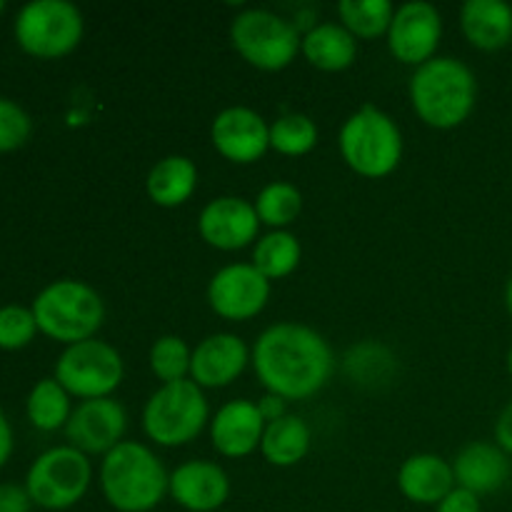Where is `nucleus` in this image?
<instances>
[{
	"instance_id": "1",
	"label": "nucleus",
	"mask_w": 512,
	"mask_h": 512,
	"mask_svg": "<svg viewBox=\"0 0 512 512\" xmlns=\"http://www.w3.org/2000/svg\"><path fill=\"white\" fill-rule=\"evenodd\" d=\"M253 368L268 393L283 400H308L333 378L335 355L318 330L275 323L255 340Z\"/></svg>"
},
{
	"instance_id": "2",
	"label": "nucleus",
	"mask_w": 512,
	"mask_h": 512,
	"mask_svg": "<svg viewBox=\"0 0 512 512\" xmlns=\"http://www.w3.org/2000/svg\"><path fill=\"white\" fill-rule=\"evenodd\" d=\"M410 103L418 118L435 130H453L470 118L478 103V78L458 58L435 55L415 68Z\"/></svg>"
},
{
	"instance_id": "3",
	"label": "nucleus",
	"mask_w": 512,
	"mask_h": 512,
	"mask_svg": "<svg viewBox=\"0 0 512 512\" xmlns=\"http://www.w3.org/2000/svg\"><path fill=\"white\" fill-rule=\"evenodd\" d=\"M170 475L143 443L123 440L100 465V490L118 512H150L168 495Z\"/></svg>"
},
{
	"instance_id": "4",
	"label": "nucleus",
	"mask_w": 512,
	"mask_h": 512,
	"mask_svg": "<svg viewBox=\"0 0 512 512\" xmlns=\"http://www.w3.org/2000/svg\"><path fill=\"white\" fill-rule=\"evenodd\" d=\"M43 335L65 348L95 338L105 320L103 298L83 280L60 278L45 285L30 305Z\"/></svg>"
},
{
	"instance_id": "5",
	"label": "nucleus",
	"mask_w": 512,
	"mask_h": 512,
	"mask_svg": "<svg viewBox=\"0 0 512 512\" xmlns=\"http://www.w3.org/2000/svg\"><path fill=\"white\" fill-rule=\"evenodd\" d=\"M340 155L360 178H388L403 160V133L385 110L363 105L340 128Z\"/></svg>"
},
{
	"instance_id": "6",
	"label": "nucleus",
	"mask_w": 512,
	"mask_h": 512,
	"mask_svg": "<svg viewBox=\"0 0 512 512\" xmlns=\"http://www.w3.org/2000/svg\"><path fill=\"white\" fill-rule=\"evenodd\" d=\"M208 423V398L190 378L160 385L143 408L145 435L163 448L193 443Z\"/></svg>"
},
{
	"instance_id": "7",
	"label": "nucleus",
	"mask_w": 512,
	"mask_h": 512,
	"mask_svg": "<svg viewBox=\"0 0 512 512\" xmlns=\"http://www.w3.org/2000/svg\"><path fill=\"white\" fill-rule=\"evenodd\" d=\"M83 13L68 0H33L15 15L13 33L20 50L40 60L65 58L83 40Z\"/></svg>"
},
{
	"instance_id": "8",
	"label": "nucleus",
	"mask_w": 512,
	"mask_h": 512,
	"mask_svg": "<svg viewBox=\"0 0 512 512\" xmlns=\"http://www.w3.org/2000/svg\"><path fill=\"white\" fill-rule=\"evenodd\" d=\"M230 40L245 63L265 73L288 68L303 45V35L290 20L263 8L243 10L230 25Z\"/></svg>"
},
{
	"instance_id": "9",
	"label": "nucleus",
	"mask_w": 512,
	"mask_h": 512,
	"mask_svg": "<svg viewBox=\"0 0 512 512\" xmlns=\"http://www.w3.org/2000/svg\"><path fill=\"white\" fill-rule=\"evenodd\" d=\"M93 480L88 455L70 445H58L33 460L25 475L33 505L43 510H68L85 498Z\"/></svg>"
},
{
	"instance_id": "10",
	"label": "nucleus",
	"mask_w": 512,
	"mask_h": 512,
	"mask_svg": "<svg viewBox=\"0 0 512 512\" xmlns=\"http://www.w3.org/2000/svg\"><path fill=\"white\" fill-rule=\"evenodd\" d=\"M125 375L123 358L110 343L98 338L68 345L55 363L53 378L80 400L110 398Z\"/></svg>"
},
{
	"instance_id": "11",
	"label": "nucleus",
	"mask_w": 512,
	"mask_h": 512,
	"mask_svg": "<svg viewBox=\"0 0 512 512\" xmlns=\"http://www.w3.org/2000/svg\"><path fill=\"white\" fill-rule=\"evenodd\" d=\"M270 300V280L253 263L220 268L208 283V303L215 315L233 323L253 320Z\"/></svg>"
},
{
	"instance_id": "12",
	"label": "nucleus",
	"mask_w": 512,
	"mask_h": 512,
	"mask_svg": "<svg viewBox=\"0 0 512 512\" xmlns=\"http://www.w3.org/2000/svg\"><path fill=\"white\" fill-rule=\"evenodd\" d=\"M443 38V15L433 3L413 0L395 8L393 23L388 28V48L403 65L420 68L438 53Z\"/></svg>"
},
{
	"instance_id": "13",
	"label": "nucleus",
	"mask_w": 512,
	"mask_h": 512,
	"mask_svg": "<svg viewBox=\"0 0 512 512\" xmlns=\"http://www.w3.org/2000/svg\"><path fill=\"white\" fill-rule=\"evenodd\" d=\"M128 430V415L125 408L113 398L83 400L70 413L65 425V438L70 448L80 450L83 455H108L110 450L123 443Z\"/></svg>"
},
{
	"instance_id": "14",
	"label": "nucleus",
	"mask_w": 512,
	"mask_h": 512,
	"mask_svg": "<svg viewBox=\"0 0 512 512\" xmlns=\"http://www.w3.org/2000/svg\"><path fill=\"white\" fill-rule=\"evenodd\" d=\"M210 140L225 160L250 165L270 150V125L255 110L233 105L215 115L210 125Z\"/></svg>"
},
{
	"instance_id": "15",
	"label": "nucleus",
	"mask_w": 512,
	"mask_h": 512,
	"mask_svg": "<svg viewBox=\"0 0 512 512\" xmlns=\"http://www.w3.org/2000/svg\"><path fill=\"white\" fill-rule=\"evenodd\" d=\"M260 218L255 205L235 195L210 200L198 218V233L215 250H243L258 238Z\"/></svg>"
},
{
	"instance_id": "16",
	"label": "nucleus",
	"mask_w": 512,
	"mask_h": 512,
	"mask_svg": "<svg viewBox=\"0 0 512 512\" xmlns=\"http://www.w3.org/2000/svg\"><path fill=\"white\" fill-rule=\"evenodd\" d=\"M253 353L243 338L233 333H215L200 340L190 358V380L198 388H228L245 373Z\"/></svg>"
},
{
	"instance_id": "17",
	"label": "nucleus",
	"mask_w": 512,
	"mask_h": 512,
	"mask_svg": "<svg viewBox=\"0 0 512 512\" xmlns=\"http://www.w3.org/2000/svg\"><path fill=\"white\" fill-rule=\"evenodd\" d=\"M168 495L188 512H215L230 498V478L218 463L188 460L170 473Z\"/></svg>"
},
{
	"instance_id": "18",
	"label": "nucleus",
	"mask_w": 512,
	"mask_h": 512,
	"mask_svg": "<svg viewBox=\"0 0 512 512\" xmlns=\"http://www.w3.org/2000/svg\"><path fill=\"white\" fill-rule=\"evenodd\" d=\"M265 420L253 400H230L210 418V443L223 458H248L263 443Z\"/></svg>"
},
{
	"instance_id": "19",
	"label": "nucleus",
	"mask_w": 512,
	"mask_h": 512,
	"mask_svg": "<svg viewBox=\"0 0 512 512\" xmlns=\"http://www.w3.org/2000/svg\"><path fill=\"white\" fill-rule=\"evenodd\" d=\"M455 485L470 490L478 498L498 493L508 485L512 475L510 455L498 443H483L475 440L458 450L453 460Z\"/></svg>"
},
{
	"instance_id": "20",
	"label": "nucleus",
	"mask_w": 512,
	"mask_h": 512,
	"mask_svg": "<svg viewBox=\"0 0 512 512\" xmlns=\"http://www.w3.org/2000/svg\"><path fill=\"white\" fill-rule=\"evenodd\" d=\"M398 488L410 503L438 505L455 488L453 463L433 453L410 455L398 470Z\"/></svg>"
},
{
	"instance_id": "21",
	"label": "nucleus",
	"mask_w": 512,
	"mask_h": 512,
	"mask_svg": "<svg viewBox=\"0 0 512 512\" xmlns=\"http://www.w3.org/2000/svg\"><path fill=\"white\" fill-rule=\"evenodd\" d=\"M460 28L478 50H503L512 40V5L505 0H468L460 8Z\"/></svg>"
},
{
	"instance_id": "22",
	"label": "nucleus",
	"mask_w": 512,
	"mask_h": 512,
	"mask_svg": "<svg viewBox=\"0 0 512 512\" xmlns=\"http://www.w3.org/2000/svg\"><path fill=\"white\" fill-rule=\"evenodd\" d=\"M300 53L313 68L325 73H340L358 58V40L340 23H318L303 35Z\"/></svg>"
},
{
	"instance_id": "23",
	"label": "nucleus",
	"mask_w": 512,
	"mask_h": 512,
	"mask_svg": "<svg viewBox=\"0 0 512 512\" xmlns=\"http://www.w3.org/2000/svg\"><path fill=\"white\" fill-rule=\"evenodd\" d=\"M198 188V168L185 155H168L150 168L145 190L160 208H178L188 203Z\"/></svg>"
},
{
	"instance_id": "24",
	"label": "nucleus",
	"mask_w": 512,
	"mask_h": 512,
	"mask_svg": "<svg viewBox=\"0 0 512 512\" xmlns=\"http://www.w3.org/2000/svg\"><path fill=\"white\" fill-rule=\"evenodd\" d=\"M310 440L313 435H310L308 423L288 413L285 418L265 425L260 453L275 468H293L310 453Z\"/></svg>"
},
{
	"instance_id": "25",
	"label": "nucleus",
	"mask_w": 512,
	"mask_h": 512,
	"mask_svg": "<svg viewBox=\"0 0 512 512\" xmlns=\"http://www.w3.org/2000/svg\"><path fill=\"white\" fill-rule=\"evenodd\" d=\"M25 413L33 428L43 430V433H55V430L68 425L70 413V395L63 385L55 378H43L33 385L25 400Z\"/></svg>"
},
{
	"instance_id": "26",
	"label": "nucleus",
	"mask_w": 512,
	"mask_h": 512,
	"mask_svg": "<svg viewBox=\"0 0 512 512\" xmlns=\"http://www.w3.org/2000/svg\"><path fill=\"white\" fill-rule=\"evenodd\" d=\"M303 258L300 240L290 230H270L258 240L253 250V265L273 283L295 273Z\"/></svg>"
},
{
	"instance_id": "27",
	"label": "nucleus",
	"mask_w": 512,
	"mask_h": 512,
	"mask_svg": "<svg viewBox=\"0 0 512 512\" xmlns=\"http://www.w3.org/2000/svg\"><path fill=\"white\" fill-rule=\"evenodd\" d=\"M395 8L388 0H340L338 18L340 25L355 40H375L388 35L393 23Z\"/></svg>"
},
{
	"instance_id": "28",
	"label": "nucleus",
	"mask_w": 512,
	"mask_h": 512,
	"mask_svg": "<svg viewBox=\"0 0 512 512\" xmlns=\"http://www.w3.org/2000/svg\"><path fill=\"white\" fill-rule=\"evenodd\" d=\"M253 205L260 223L270 225L273 230H285L290 223L298 220L300 210H303V195L293 183L275 180V183L265 185L260 190Z\"/></svg>"
},
{
	"instance_id": "29",
	"label": "nucleus",
	"mask_w": 512,
	"mask_h": 512,
	"mask_svg": "<svg viewBox=\"0 0 512 512\" xmlns=\"http://www.w3.org/2000/svg\"><path fill=\"white\" fill-rule=\"evenodd\" d=\"M318 145V125L305 113H285L270 125V148L288 158L308 155Z\"/></svg>"
},
{
	"instance_id": "30",
	"label": "nucleus",
	"mask_w": 512,
	"mask_h": 512,
	"mask_svg": "<svg viewBox=\"0 0 512 512\" xmlns=\"http://www.w3.org/2000/svg\"><path fill=\"white\" fill-rule=\"evenodd\" d=\"M190 358H193V350L180 335H160L150 348L148 360L155 378L168 385L190 378Z\"/></svg>"
},
{
	"instance_id": "31",
	"label": "nucleus",
	"mask_w": 512,
	"mask_h": 512,
	"mask_svg": "<svg viewBox=\"0 0 512 512\" xmlns=\"http://www.w3.org/2000/svg\"><path fill=\"white\" fill-rule=\"evenodd\" d=\"M33 310L25 305H3L0 308V350H23L38 335Z\"/></svg>"
},
{
	"instance_id": "32",
	"label": "nucleus",
	"mask_w": 512,
	"mask_h": 512,
	"mask_svg": "<svg viewBox=\"0 0 512 512\" xmlns=\"http://www.w3.org/2000/svg\"><path fill=\"white\" fill-rule=\"evenodd\" d=\"M33 133V120L15 100L0 98V153L23 148Z\"/></svg>"
},
{
	"instance_id": "33",
	"label": "nucleus",
	"mask_w": 512,
	"mask_h": 512,
	"mask_svg": "<svg viewBox=\"0 0 512 512\" xmlns=\"http://www.w3.org/2000/svg\"><path fill=\"white\" fill-rule=\"evenodd\" d=\"M435 512H483V505H480L478 495L455 485V488L435 505Z\"/></svg>"
},
{
	"instance_id": "34",
	"label": "nucleus",
	"mask_w": 512,
	"mask_h": 512,
	"mask_svg": "<svg viewBox=\"0 0 512 512\" xmlns=\"http://www.w3.org/2000/svg\"><path fill=\"white\" fill-rule=\"evenodd\" d=\"M33 500H30L25 485L0 483V512H30Z\"/></svg>"
},
{
	"instance_id": "35",
	"label": "nucleus",
	"mask_w": 512,
	"mask_h": 512,
	"mask_svg": "<svg viewBox=\"0 0 512 512\" xmlns=\"http://www.w3.org/2000/svg\"><path fill=\"white\" fill-rule=\"evenodd\" d=\"M495 443L512 458V400L505 405L498 420H495Z\"/></svg>"
},
{
	"instance_id": "36",
	"label": "nucleus",
	"mask_w": 512,
	"mask_h": 512,
	"mask_svg": "<svg viewBox=\"0 0 512 512\" xmlns=\"http://www.w3.org/2000/svg\"><path fill=\"white\" fill-rule=\"evenodd\" d=\"M285 403H288V400H283L280 395L265 393L263 398L258 400V410H260V415H263L265 423H275V420L285 418V415H288V410H285Z\"/></svg>"
},
{
	"instance_id": "37",
	"label": "nucleus",
	"mask_w": 512,
	"mask_h": 512,
	"mask_svg": "<svg viewBox=\"0 0 512 512\" xmlns=\"http://www.w3.org/2000/svg\"><path fill=\"white\" fill-rule=\"evenodd\" d=\"M10 455H13V428H10L8 418L0 410V468H5Z\"/></svg>"
},
{
	"instance_id": "38",
	"label": "nucleus",
	"mask_w": 512,
	"mask_h": 512,
	"mask_svg": "<svg viewBox=\"0 0 512 512\" xmlns=\"http://www.w3.org/2000/svg\"><path fill=\"white\" fill-rule=\"evenodd\" d=\"M505 305H508V313H510V318H512V275H510L508 285H505Z\"/></svg>"
},
{
	"instance_id": "39",
	"label": "nucleus",
	"mask_w": 512,
	"mask_h": 512,
	"mask_svg": "<svg viewBox=\"0 0 512 512\" xmlns=\"http://www.w3.org/2000/svg\"><path fill=\"white\" fill-rule=\"evenodd\" d=\"M508 373H510V378H512V345H510V353H508Z\"/></svg>"
},
{
	"instance_id": "40",
	"label": "nucleus",
	"mask_w": 512,
	"mask_h": 512,
	"mask_svg": "<svg viewBox=\"0 0 512 512\" xmlns=\"http://www.w3.org/2000/svg\"><path fill=\"white\" fill-rule=\"evenodd\" d=\"M3 10H5V3H3V0H0V13H3Z\"/></svg>"
}]
</instances>
